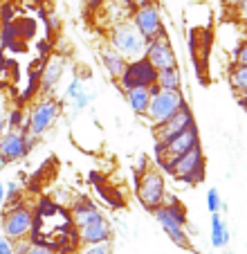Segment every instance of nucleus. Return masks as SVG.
<instances>
[{
    "label": "nucleus",
    "mask_w": 247,
    "mask_h": 254,
    "mask_svg": "<svg viewBox=\"0 0 247 254\" xmlns=\"http://www.w3.org/2000/svg\"><path fill=\"white\" fill-rule=\"evenodd\" d=\"M72 225L79 232L81 248L83 245H101L113 241V225L104 216V211L97 209L90 198H79L72 205Z\"/></svg>",
    "instance_id": "nucleus-1"
},
{
    "label": "nucleus",
    "mask_w": 247,
    "mask_h": 254,
    "mask_svg": "<svg viewBox=\"0 0 247 254\" xmlns=\"http://www.w3.org/2000/svg\"><path fill=\"white\" fill-rule=\"evenodd\" d=\"M153 216L173 245L182 250H193L189 241V232H186V209L176 196H167L164 205L157 207Z\"/></svg>",
    "instance_id": "nucleus-2"
},
{
    "label": "nucleus",
    "mask_w": 247,
    "mask_h": 254,
    "mask_svg": "<svg viewBox=\"0 0 247 254\" xmlns=\"http://www.w3.org/2000/svg\"><path fill=\"white\" fill-rule=\"evenodd\" d=\"M160 171H164L167 176L176 178L178 183L185 185H200L204 183V171H207V162H204V151L202 144L191 149L189 153L180 155L173 162H164L162 167H157Z\"/></svg>",
    "instance_id": "nucleus-3"
},
{
    "label": "nucleus",
    "mask_w": 247,
    "mask_h": 254,
    "mask_svg": "<svg viewBox=\"0 0 247 254\" xmlns=\"http://www.w3.org/2000/svg\"><path fill=\"white\" fill-rule=\"evenodd\" d=\"M106 43L113 50H117L126 61H135V59H142L146 52V41L142 39V34L137 32L130 20H124V23L115 25L106 32Z\"/></svg>",
    "instance_id": "nucleus-4"
},
{
    "label": "nucleus",
    "mask_w": 247,
    "mask_h": 254,
    "mask_svg": "<svg viewBox=\"0 0 247 254\" xmlns=\"http://www.w3.org/2000/svg\"><path fill=\"white\" fill-rule=\"evenodd\" d=\"M63 99L57 97H38L36 101H32L27 108V124L34 137H43L45 133L52 130V126L57 124V120L63 113Z\"/></svg>",
    "instance_id": "nucleus-5"
},
{
    "label": "nucleus",
    "mask_w": 247,
    "mask_h": 254,
    "mask_svg": "<svg viewBox=\"0 0 247 254\" xmlns=\"http://www.w3.org/2000/svg\"><path fill=\"white\" fill-rule=\"evenodd\" d=\"M34 227V209L27 202H18L11 207H2L0 211V230L2 236H7L9 241L18 243V241H27Z\"/></svg>",
    "instance_id": "nucleus-6"
},
{
    "label": "nucleus",
    "mask_w": 247,
    "mask_h": 254,
    "mask_svg": "<svg viewBox=\"0 0 247 254\" xmlns=\"http://www.w3.org/2000/svg\"><path fill=\"white\" fill-rule=\"evenodd\" d=\"M135 189H137V198H139V202H142V207L148 209L151 214L157 207L164 205V200H167V196H169L164 173L153 167L148 169V171H144L142 176H135Z\"/></svg>",
    "instance_id": "nucleus-7"
},
{
    "label": "nucleus",
    "mask_w": 247,
    "mask_h": 254,
    "mask_svg": "<svg viewBox=\"0 0 247 254\" xmlns=\"http://www.w3.org/2000/svg\"><path fill=\"white\" fill-rule=\"evenodd\" d=\"M186 106V99L182 92H171V90H160L157 86L151 88V104L146 111V120L151 126H160L169 122L176 113H180Z\"/></svg>",
    "instance_id": "nucleus-8"
},
{
    "label": "nucleus",
    "mask_w": 247,
    "mask_h": 254,
    "mask_svg": "<svg viewBox=\"0 0 247 254\" xmlns=\"http://www.w3.org/2000/svg\"><path fill=\"white\" fill-rule=\"evenodd\" d=\"M119 86V90H133V88H153L157 86V70L148 63L146 57L135 59V61H128L124 74L115 81Z\"/></svg>",
    "instance_id": "nucleus-9"
},
{
    "label": "nucleus",
    "mask_w": 247,
    "mask_h": 254,
    "mask_svg": "<svg viewBox=\"0 0 247 254\" xmlns=\"http://www.w3.org/2000/svg\"><path fill=\"white\" fill-rule=\"evenodd\" d=\"M36 142H38V137H34V135L25 137L18 130H7V133L0 137V169H5L7 164H11V162L25 160L32 153L34 146H36Z\"/></svg>",
    "instance_id": "nucleus-10"
},
{
    "label": "nucleus",
    "mask_w": 247,
    "mask_h": 254,
    "mask_svg": "<svg viewBox=\"0 0 247 254\" xmlns=\"http://www.w3.org/2000/svg\"><path fill=\"white\" fill-rule=\"evenodd\" d=\"M130 23L137 27V32L142 34L146 45L151 41L160 39V36H167V27H164V20H162L160 5H146V7H139V9H133Z\"/></svg>",
    "instance_id": "nucleus-11"
},
{
    "label": "nucleus",
    "mask_w": 247,
    "mask_h": 254,
    "mask_svg": "<svg viewBox=\"0 0 247 254\" xmlns=\"http://www.w3.org/2000/svg\"><path fill=\"white\" fill-rule=\"evenodd\" d=\"M191 126H195V117H193V113H191L189 104H186L185 108H182L180 113H176L169 122H164V124H160V126H153V137H155V142L167 144L169 139L178 137V135L185 133Z\"/></svg>",
    "instance_id": "nucleus-12"
},
{
    "label": "nucleus",
    "mask_w": 247,
    "mask_h": 254,
    "mask_svg": "<svg viewBox=\"0 0 247 254\" xmlns=\"http://www.w3.org/2000/svg\"><path fill=\"white\" fill-rule=\"evenodd\" d=\"M144 57L148 59V63H151V65L155 67L157 72H160V70H167V67H176V65H178L176 50H173V45H171V41H169V36H160V39L151 41V43L146 45V52H144Z\"/></svg>",
    "instance_id": "nucleus-13"
},
{
    "label": "nucleus",
    "mask_w": 247,
    "mask_h": 254,
    "mask_svg": "<svg viewBox=\"0 0 247 254\" xmlns=\"http://www.w3.org/2000/svg\"><path fill=\"white\" fill-rule=\"evenodd\" d=\"M95 99V92H90L86 88V83H83V79L79 77V74H74V77L70 79V83L65 86V92H63V104H70V111L72 115H81V113L86 111L88 106H90V101Z\"/></svg>",
    "instance_id": "nucleus-14"
},
{
    "label": "nucleus",
    "mask_w": 247,
    "mask_h": 254,
    "mask_svg": "<svg viewBox=\"0 0 247 254\" xmlns=\"http://www.w3.org/2000/svg\"><path fill=\"white\" fill-rule=\"evenodd\" d=\"M195 146H200V133H198V126H191V128H186L185 133H180L178 137L169 139V142L164 144V153H167L164 162H173V160H178L180 155L189 153V151L195 149ZM164 162H162V164H164ZM162 164H160V167H162Z\"/></svg>",
    "instance_id": "nucleus-15"
},
{
    "label": "nucleus",
    "mask_w": 247,
    "mask_h": 254,
    "mask_svg": "<svg viewBox=\"0 0 247 254\" xmlns=\"http://www.w3.org/2000/svg\"><path fill=\"white\" fill-rule=\"evenodd\" d=\"M65 72V59L63 57H50L43 63V72H41V97H54L59 83Z\"/></svg>",
    "instance_id": "nucleus-16"
},
{
    "label": "nucleus",
    "mask_w": 247,
    "mask_h": 254,
    "mask_svg": "<svg viewBox=\"0 0 247 254\" xmlns=\"http://www.w3.org/2000/svg\"><path fill=\"white\" fill-rule=\"evenodd\" d=\"M99 61H101V65H104V70L108 72V77L115 79V81L122 77L124 70H126V65H128V61H126L117 50L110 48L108 43L99 48Z\"/></svg>",
    "instance_id": "nucleus-17"
},
{
    "label": "nucleus",
    "mask_w": 247,
    "mask_h": 254,
    "mask_svg": "<svg viewBox=\"0 0 247 254\" xmlns=\"http://www.w3.org/2000/svg\"><path fill=\"white\" fill-rule=\"evenodd\" d=\"M232 241L229 227L225 223L223 214H211V232H209V243L214 250H225Z\"/></svg>",
    "instance_id": "nucleus-18"
},
{
    "label": "nucleus",
    "mask_w": 247,
    "mask_h": 254,
    "mask_svg": "<svg viewBox=\"0 0 247 254\" xmlns=\"http://www.w3.org/2000/svg\"><path fill=\"white\" fill-rule=\"evenodd\" d=\"M126 101H128V108L139 117H146L148 104H151V88H133V90L124 92Z\"/></svg>",
    "instance_id": "nucleus-19"
},
{
    "label": "nucleus",
    "mask_w": 247,
    "mask_h": 254,
    "mask_svg": "<svg viewBox=\"0 0 247 254\" xmlns=\"http://www.w3.org/2000/svg\"><path fill=\"white\" fill-rule=\"evenodd\" d=\"M227 81L236 99L247 97V65H234L232 63V67L227 72Z\"/></svg>",
    "instance_id": "nucleus-20"
},
{
    "label": "nucleus",
    "mask_w": 247,
    "mask_h": 254,
    "mask_svg": "<svg viewBox=\"0 0 247 254\" xmlns=\"http://www.w3.org/2000/svg\"><path fill=\"white\" fill-rule=\"evenodd\" d=\"M157 88L160 90H171V92H182V72L180 67H167V70L157 72Z\"/></svg>",
    "instance_id": "nucleus-21"
},
{
    "label": "nucleus",
    "mask_w": 247,
    "mask_h": 254,
    "mask_svg": "<svg viewBox=\"0 0 247 254\" xmlns=\"http://www.w3.org/2000/svg\"><path fill=\"white\" fill-rule=\"evenodd\" d=\"M14 23H16V29H18V39L20 41H29V39H34V36H36V27H38L36 18L20 16V18H16Z\"/></svg>",
    "instance_id": "nucleus-22"
},
{
    "label": "nucleus",
    "mask_w": 247,
    "mask_h": 254,
    "mask_svg": "<svg viewBox=\"0 0 247 254\" xmlns=\"http://www.w3.org/2000/svg\"><path fill=\"white\" fill-rule=\"evenodd\" d=\"M25 122H27L25 106H11L7 111V130H20Z\"/></svg>",
    "instance_id": "nucleus-23"
},
{
    "label": "nucleus",
    "mask_w": 247,
    "mask_h": 254,
    "mask_svg": "<svg viewBox=\"0 0 247 254\" xmlns=\"http://www.w3.org/2000/svg\"><path fill=\"white\" fill-rule=\"evenodd\" d=\"M23 202V189L16 180H7L5 183V207H11V205H18Z\"/></svg>",
    "instance_id": "nucleus-24"
},
{
    "label": "nucleus",
    "mask_w": 247,
    "mask_h": 254,
    "mask_svg": "<svg viewBox=\"0 0 247 254\" xmlns=\"http://www.w3.org/2000/svg\"><path fill=\"white\" fill-rule=\"evenodd\" d=\"M207 209H209V214H223V211L227 209V205L223 202V198H220L216 187H211L209 191H207Z\"/></svg>",
    "instance_id": "nucleus-25"
},
{
    "label": "nucleus",
    "mask_w": 247,
    "mask_h": 254,
    "mask_svg": "<svg viewBox=\"0 0 247 254\" xmlns=\"http://www.w3.org/2000/svg\"><path fill=\"white\" fill-rule=\"evenodd\" d=\"M232 63L234 65H247V39L236 43V48L232 52Z\"/></svg>",
    "instance_id": "nucleus-26"
},
{
    "label": "nucleus",
    "mask_w": 247,
    "mask_h": 254,
    "mask_svg": "<svg viewBox=\"0 0 247 254\" xmlns=\"http://www.w3.org/2000/svg\"><path fill=\"white\" fill-rule=\"evenodd\" d=\"M81 254H113V245L101 243V245H83Z\"/></svg>",
    "instance_id": "nucleus-27"
},
{
    "label": "nucleus",
    "mask_w": 247,
    "mask_h": 254,
    "mask_svg": "<svg viewBox=\"0 0 247 254\" xmlns=\"http://www.w3.org/2000/svg\"><path fill=\"white\" fill-rule=\"evenodd\" d=\"M7 111H9V106H7V97L0 95V137L7 133Z\"/></svg>",
    "instance_id": "nucleus-28"
},
{
    "label": "nucleus",
    "mask_w": 247,
    "mask_h": 254,
    "mask_svg": "<svg viewBox=\"0 0 247 254\" xmlns=\"http://www.w3.org/2000/svg\"><path fill=\"white\" fill-rule=\"evenodd\" d=\"M43 23H45V34H48V39H52V34L59 32V18L54 14H48L43 18Z\"/></svg>",
    "instance_id": "nucleus-29"
},
{
    "label": "nucleus",
    "mask_w": 247,
    "mask_h": 254,
    "mask_svg": "<svg viewBox=\"0 0 247 254\" xmlns=\"http://www.w3.org/2000/svg\"><path fill=\"white\" fill-rule=\"evenodd\" d=\"M0 254H14V241L0 234Z\"/></svg>",
    "instance_id": "nucleus-30"
},
{
    "label": "nucleus",
    "mask_w": 247,
    "mask_h": 254,
    "mask_svg": "<svg viewBox=\"0 0 247 254\" xmlns=\"http://www.w3.org/2000/svg\"><path fill=\"white\" fill-rule=\"evenodd\" d=\"M130 9H139V7H146V5H157V0H124Z\"/></svg>",
    "instance_id": "nucleus-31"
},
{
    "label": "nucleus",
    "mask_w": 247,
    "mask_h": 254,
    "mask_svg": "<svg viewBox=\"0 0 247 254\" xmlns=\"http://www.w3.org/2000/svg\"><path fill=\"white\" fill-rule=\"evenodd\" d=\"M234 11H236L238 23H245V25H247V0H243V2H241V5H238Z\"/></svg>",
    "instance_id": "nucleus-32"
},
{
    "label": "nucleus",
    "mask_w": 247,
    "mask_h": 254,
    "mask_svg": "<svg viewBox=\"0 0 247 254\" xmlns=\"http://www.w3.org/2000/svg\"><path fill=\"white\" fill-rule=\"evenodd\" d=\"M29 248H32L29 241H18V243H14V254H27Z\"/></svg>",
    "instance_id": "nucleus-33"
},
{
    "label": "nucleus",
    "mask_w": 247,
    "mask_h": 254,
    "mask_svg": "<svg viewBox=\"0 0 247 254\" xmlns=\"http://www.w3.org/2000/svg\"><path fill=\"white\" fill-rule=\"evenodd\" d=\"M27 254H57V252L50 250V248H45V245H32Z\"/></svg>",
    "instance_id": "nucleus-34"
},
{
    "label": "nucleus",
    "mask_w": 247,
    "mask_h": 254,
    "mask_svg": "<svg viewBox=\"0 0 247 254\" xmlns=\"http://www.w3.org/2000/svg\"><path fill=\"white\" fill-rule=\"evenodd\" d=\"M104 2H106V0H86V9L90 11V14H95V11L99 9Z\"/></svg>",
    "instance_id": "nucleus-35"
},
{
    "label": "nucleus",
    "mask_w": 247,
    "mask_h": 254,
    "mask_svg": "<svg viewBox=\"0 0 247 254\" xmlns=\"http://www.w3.org/2000/svg\"><path fill=\"white\" fill-rule=\"evenodd\" d=\"M241 2H243V0H223V5L227 7V9H236Z\"/></svg>",
    "instance_id": "nucleus-36"
},
{
    "label": "nucleus",
    "mask_w": 247,
    "mask_h": 254,
    "mask_svg": "<svg viewBox=\"0 0 247 254\" xmlns=\"http://www.w3.org/2000/svg\"><path fill=\"white\" fill-rule=\"evenodd\" d=\"M0 207H5V183L0 178Z\"/></svg>",
    "instance_id": "nucleus-37"
},
{
    "label": "nucleus",
    "mask_w": 247,
    "mask_h": 254,
    "mask_svg": "<svg viewBox=\"0 0 247 254\" xmlns=\"http://www.w3.org/2000/svg\"><path fill=\"white\" fill-rule=\"evenodd\" d=\"M238 106H241L243 111L247 113V97H241V99H238Z\"/></svg>",
    "instance_id": "nucleus-38"
},
{
    "label": "nucleus",
    "mask_w": 247,
    "mask_h": 254,
    "mask_svg": "<svg viewBox=\"0 0 247 254\" xmlns=\"http://www.w3.org/2000/svg\"><path fill=\"white\" fill-rule=\"evenodd\" d=\"M23 2H27V5H38L41 0H23Z\"/></svg>",
    "instance_id": "nucleus-39"
}]
</instances>
